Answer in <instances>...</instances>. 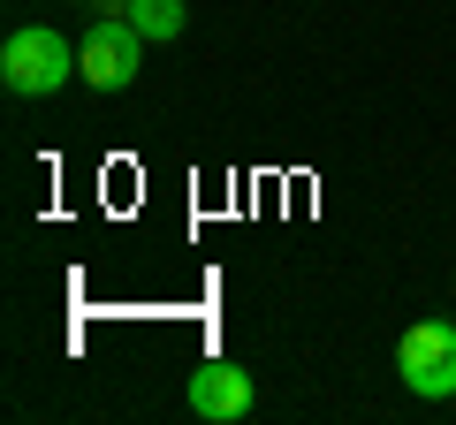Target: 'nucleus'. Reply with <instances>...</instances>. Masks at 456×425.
Returning a JSON list of instances; mask_svg holds the SVG:
<instances>
[{
	"mask_svg": "<svg viewBox=\"0 0 456 425\" xmlns=\"http://www.w3.org/2000/svg\"><path fill=\"white\" fill-rule=\"evenodd\" d=\"M77 61H84V84H92V92H130L137 61H145V31H137L130 16H99L92 31L77 38Z\"/></svg>",
	"mask_w": 456,
	"mask_h": 425,
	"instance_id": "3",
	"label": "nucleus"
},
{
	"mask_svg": "<svg viewBox=\"0 0 456 425\" xmlns=\"http://www.w3.org/2000/svg\"><path fill=\"white\" fill-rule=\"evenodd\" d=\"M395 373L419 403H449L456 395V319H419L395 342Z\"/></svg>",
	"mask_w": 456,
	"mask_h": 425,
	"instance_id": "2",
	"label": "nucleus"
},
{
	"mask_svg": "<svg viewBox=\"0 0 456 425\" xmlns=\"http://www.w3.org/2000/svg\"><path fill=\"white\" fill-rule=\"evenodd\" d=\"M69 76H84L77 38H61L53 23H23V31H8V46H0V84H8L16 99H53Z\"/></svg>",
	"mask_w": 456,
	"mask_h": 425,
	"instance_id": "1",
	"label": "nucleus"
},
{
	"mask_svg": "<svg viewBox=\"0 0 456 425\" xmlns=\"http://www.w3.org/2000/svg\"><path fill=\"white\" fill-rule=\"evenodd\" d=\"M122 16H130L145 38H175V31H183V0H130Z\"/></svg>",
	"mask_w": 456,
	"mask_h": 425,
	"instance_id": "5",
	"label": "nucleus"
},
{
	"mask_svg": "<svg viewBox=\"0 0 456 425\" xmlns=\"http://www.w3.org/2000/svg\"><path fill=\"white\" fill-rule=\"evenodd\" d=\"M251 403H259V388H251V373L236 357H206L191 373V410L206 425H236V418H251Z\"/></svg>",
	"mask_w": 456,
	"mask_h": 425,
	"instance_id": "4",
	"label": "nucleus"
}]
</instances>
